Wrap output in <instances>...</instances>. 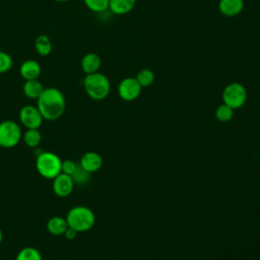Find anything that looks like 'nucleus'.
I'll return each mask as SVG.
<instances>
[{
  "mask_svg": "<svg viewBox=\"0 0 260 260\" xmlns=\"http://www.w3.org/2000/svg\"><path fill=\"white\" fill-rule=\"evenodd\" d=\"M37 108L44 120L55 121L59 119L65 111V96L62 91L56 87L45 88L37 100Z\"/></svg>",
  "mask_w": 260,
  "mask_h": 260,
  "instance_id": "obj_1",
  "label": "nucleus"
},
{
  "mask_svg": "<svg viewBox=\"0 0 260 260\" xmlns=\"http://www.w3.org/2000/svg\"><path fill=\"white\" fill-rule=\"evenodd\" d=\"M65 218L67 220L68 226L77 233L89 231L95 222V215L93 211L83 205L72 207L68 211Z\"/></svg>",
  "mask_w": 260,
  "mask_h": 260,
  "instance_id": "obj_2",
  "label": "nucleus"
},
{
  "mask_svg": "<svg viewBox=\"0 0 260 260\" xmlns=\"http://www.w3.org/2000/svg\"><path fill=\"white\" fill-rule=\"evenodd\" d=\"M83 86L86 94L95 101H102L108 96L111 89L108 77L98 72L86 74L83 79Z\"/></svg>",
  "mask_w": 260,
  "mask_h": 260,
  "instance_id": "obj_3",
  "label": "nucleus"
},
{
  "mask_svg": "<svg viewBox=\"0 0 260 260\" xmlns=\"http://www.w3.org/2000/svg\"><path fill=\"white\" fill-rule=\"evenodd\" d=\"M61 158L54 152L43 151L36 159V168L38 173L46 179L53 180L61 174Z\"/></svg>",
  "mask_w": 260,
  "mask_h": 260,
  "instance_id": "obj_4",
  "label": "nucleus"
},
{
  "mask_svg": "<svg viewBox=\"0 0 260 260\" xmlns=\"http://www.w3.org/2000/svg\"><path fill=\"white\" fill-rule=\"evenodd\" d=\"M223 104L231 107L233 110L243 107L247 101V90L243 84L232 82L228 84L222 91Z\"/></svg>",
  "mask_w": 260,
  "mask_h": 260,
  "instance_id": "obj_5",
  "label": "nucleus"
},
{
  "mask_svg": "<svg viewBox=\"0 0 260 260\" xmlns=\"http://www.w3.org/2000/svg\"><path fill=\"white\" fill-rule=\"evenodd\" d=\"M21 139V129L19 125L12 121L6 120L0 123V146L4 148L14 147Z\"/></svg>",
  "mask_w": 260,
  "mask_h": 260,
  "instance_id": "obj_6",
  "label": "nucleus"
},
{
  "mask_svg": "<svg viewBox=\"0 0 260 260\" xmlns=\"http://www.w3.org/2000/svg\"><path fill=\"white\" fill-rule=\"evenodd\" d=\"M19 120L26 129H39L43 124L44 118L37 107L27 105L20 109Z\"/></svg>",
  "mask_w": 260,
  "mask_h": 260,
  "instance_id": "obj_7",
  "label": "nucleus"
},
{
  "mask_svg": "<svg viewBox=\"0 0 260 260\" xmlns=\"http://www.w3.org/2000/svg\"><path fill=\"white\" fill-rule=\"evenodd\" d=\"M141 85L134 77H126L118 85V93L123 101L132 102L136 100L141 92Z\"/></svg>",
  "mask_w": 260,
  "mask_h": 260,
  "instance_id": "obj_8",
  "label": "nucleus"
},
{
  "mask_svg": "<svg viewBox=\"0 0 260 260\" xmlns=\"http://www.w3.org/2000/svg\"><path fill=\"white\" fill-rule=\"evenodd\" d=\"M74 182L71 176L64 173L59 174L56 178L53 179V191L59 197H67L71 194L74 188Z\"/></svg>",
  "mask_w": 260,
  "mask_h": 260,
  "instance_id": "obj_9",
  "label": "nucleus"
},
{
  "mask_svg": "<svg viewBox=\"0 0 260 260\" xmlns=\"http://www.w3.org/2000/svg\"><path fill=\"white\" fill-rule=\"evenodd\" d=\"M79 166L88 173H94L99 171L103 166V158L102 156L94 151H87L85 152L79 161Z\"/></svg>",
  "mask_w": 260,
  "mask_h": 260,
  "instance_id": "obj_10",
  "label": "nucleus"
},
{
  "mask_svg": "<svg viewBox=\"0 0 260 260\" xmlns=\"http://www.w3.org/2000/svg\"><path fill=\"white\" fill-rule=\"evenodd\" d=\"M41 72L42 68L39 62L31 59L22 62L19 68V73L24 80L38 79V77L41 75Z\"/></svg>",
  "mask_w": 260,
  "mask_h": 260,
  "instance_id": "obj_11",
  "label": "nucleus"
},
{
  "mask_svg": "<svg viewBox=\"0 0 260 260\" xmlns=\"http://www.w3.org/2000/svg\"><path fill=\"white\" fill-rule=\"evenodd\" d=\"M244 8V0H219L218 9L221 14L233 17L242 12Z\"/></svg>",
  "mask_w": 260,
  "mask_h": 260,
  "instance_id": "obj_12",
  "label": "nucleus"
},
{
  "mask_svg": "<svg viewBox=\"0 0 260 260\" xmlns=\"http://www.w3.org/2000/svg\"><path fill=\"white\" fill-rule=\"evenodd\" d=\"M81 69L85 74H90L98 72L101 65L102 60L101 57L95 53H87L81 59Z\"/></svg>",
  "mask_w": 260,
  "mask_h": 260,
  "instance_id": "obj_13",
  "label": "nucleus"
},
{
  "mask_svg": "<svg viewBox=\"0 0 260 260\" xmlns=\"http://www.w3.org/2000/svg\"><path fill=\"white\" fill-rule=\"evenodd\" d=\"M67 229V220L62 216H53L47 222V231L54 236H63Z\"/></svg>",
  "mask_w": 260,
  "mask_h": 260,
  "instance_id": "obj_14",
  "label": "nucleus"
},
{
  "mask_svg": "<svg viewBox=\"0 0 260 260\" xmlns=\"http://www.w3.org/2000/svg\"><path fill=\"white\" fill-rule=\"evenodd\" d=\"M136 0H110L109 9L118 15L130 12L135 6Z\"/></svg>",
  "mask_w": 260,
  "mask_h": 260,
  "instance_id": "obj_15",
  "label": "nucleus"
},
{
  "mask_svg": "<svg viewBox=\"0 0 260 260\" xmlns=\"http://www.w3.org/2000/svg\"><path fill=\"white\" fill-rule=\"evenodd\" d=\"M44 89H45L44 85L38 79L25 80V82L22 86L23 93L28 99H31V100H38V98L42 94Z\"/></svg>",
  "mask_w": 260,
  "mask_h": 260,
  "instance_id": "obj_16",
  "label": "nucleus"
},
{
  "mask_svg": "<svg viewBox=\"0 0 260 260\" xmlns=\"http://www.w3.org/2000/svg\"><path fill=\"white\" fill-rule=\"evenodd\" d=\"M36 51L41 56H48L52 51V43L48 36L40 35L37 37L35 42Z\"/></svg>",
  "mask_w": 260,
  "mask_h": 260,
  "instance_id": "obj_17",
  "label": "nucleus"
},
{
  "mask_svg": "<svg viewBox=\"0 0 260 260\" xmlns=\"http://www.w3.org/2000/svg\"><path fill=\"white\" fill-rule=\"evenodd\" d=\"M15 260H43V258L38 249L34 247H25L17 253Z\"/></svg>",
  "mask_w": 260,
  "mask_h": 260,
  "instance_id": "obj_18",
  "label": "nucleus"
},
{
  "mask_svg": "<svg viewBox=\"0 0 260 260\" xmlns=\"http://www.w3.org/2000/svg\"><path fill=\"white\" fill-rule=\"evenodd\" d=\"M23 140L28 147H37L42 140L41 132L39 129H26L23 135Z\"/></svg>",
  "mask_w": 260,
  "mask_h": 260,
  "instance_id": "obj_19",
  "label": "nucleus"
},
{
  "mask_svg": "<svg viewBox=\"0 0 260 260\" xmlns=\"http://www.w3.org/2000/svg\"><path fill=\"white\" fill-rule=\"evenodd\" d=\"M135 78L137 79L141 87H146L153 83L154 73L150 69H142L137 73Z\"/></svg>",
  "mask_w": 260,
  "mask_h": 260,
  "instance_id": "obj_20",
  "label": "nucleus"
},
{
  "mask_svg": "<svg viewBox=\"0 0 260 260\" xmlns=\"http://www.w3.org/2000/svg\"><path fill=\"white\" fill-rule=\"evenodd\" d=\"M234 116V110L225 104L220 105L215 111V117L220 122H228Z\"/></svg>",
  "mask_w": 260,
  "mask_h": 260,
  "instance_id": "obj_21",
  "label": "nucleus"
},
{
  "mask_svg": "<svg viewBox=\"0 0 260 260\" xmlns=\"http://www.w3.org/2000/svg\"><path fill=\"white\" fill-rule=\"evenodd\" d=\"M86 7L93 12H103L109 9L110 0H83Z\"/></svg>",
  "mask_w": 260,
  "mask_h": 260,
  "instance_id": "obj_22",
  "label": "nucleus"
},
{
  "mask_svg": "<svg viewBox=\"0 0 260 260\" xmlns=\"http://www.w3.org/2000/svg\"><path fill=\"white\" fill-rule=\"evenodd\" d=\"M74 184H86L90 178V173L83 170L79 165H77L75 171L71 175Z\"/></svg>",
  "mask_w": 260,
  "mask_h": 260,
  "instance_id": "obj_23",
  "label": "nucleus"
},
{
  "mask_svg": "<svg viewBox=\"0 0 260 260\" xmlns=\"http://www.w3.org/2000/svg\"><path fill=\"white\" fill-rule=\"evenodd\" d=\"M12 64H13V61L11 56L6 52L0 51V74L10 70V68L12 67Z\"/></svg>",
  "mask_w": 260,
  "mask_h": 260,
  "instance_id": "obj_24",
  "label": "nucleus"
},
{
  "mask_svg": "<svg viewBox=\"0 0 260 260\" xmlns=\"http://www.w3.org/2000/svg\"><path fill=\"white\" fill-rule=\"evenodd\" d=\"M77 167V164L74 162L71 159H65L62 161V166H61V173H64L66 175L71 176L73 174V172L75 171Z\"/></svg>",
  "mask_w": 260,
  "mask_h": 260,
  "instance_id": "obj_25",
  "label": "nucleus"
},
{
  "mask_svg": "<svg viewBox=\"0 0 260 260\" xmlns=\"http://www.w3.org/2000/svg\"><path fill=\"white\" fill-rule=\"evenodd\" d=\"M76 235H77V232L68 226V229L66 230V232H65V234L63 236H65V238L67 240H73V239H75Z\"/></svg>",
  "mask_w": 260,
  "mask_h": 260,
  "instance_id": "obj_26",
  "label": "nucleus"
},
{
  "mask_svg": "<svg viewBox=\"0 0 260 260\" xmlns=\"http://www.w3.org/2000/svg\"><path fill=\"white\" fill-rule=\"evenodd\" d=\"M2 240H3V234H2V231L0 229V244L2 243Z\"/></svg>",
  "mask_w": 260,
  "mask_h": 260,
  "instance_id": "obj_27",
  "label": "nucleus"
},
{
  "mask_svg": "<svg viewBox=\"0 0 260 260\" xmlns=\"http://www.w3.org/2000/svg\"><path fill=\"white\" fill-rule=\"evenodd\" d=\"M54 1H56V2H66L68 0H54Z\"/></svg>",
  "mask_w": 260,
  "mask_h": 260,
  "instance_id": "obj_28",
  "label": "nucleus"
}]
</instances>
